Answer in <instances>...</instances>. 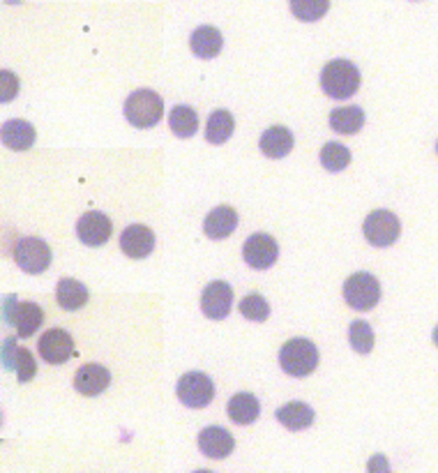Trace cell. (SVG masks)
Returning <instances> with one entry per match:
<instances>
[{"instance_id":"obj_1","label":"cell","mask_w":438,"mask_h":473,"mask_svg":"<svg viewBox=\"0 0 438 473\" xmlns=\"http://www.w3.org/2000/svg\"><path fill=\"white\" fill-rule=\"evenodd\" d=\"M321 88L332 99L351 98L360 88V69L351 60H330L321 72Z\"/></svg>"},{"instance_id":"obj_2","label":"cell","mask_w":438,"mask_h":473,"mask_svg":"<svg viewBox=\"0 0 438 473\" xmlns=\"http://www.w3.org/2000/svg\"><path fill=\"white\" fill-rule=\"evenodd\" d=\"M279 365L288 376H295V379L309 376L318 365L317 344L305 337L288 340L279 351Z\"/></svg>"},{"instance_id":"obj_3","label":"cell","mask_w":438,"mask_h":473,"mask_svg":"<svg viewBox=\"0 0 438 473\" xmlns=\"http://www.w3.org/2000/svg\"><path fill=\"white\" fill-rule=\"evenodd\" d=\"M164 115V102L160 92L155 91H137L125 99V118L138 130H150L161 121Z\"/></svg>"},{"instance_id":"obj_4","label":"cell","mask_w":438,"mask_h":473,"mask_svg":"<svg viewBox=\"0 0 438 473\" xmlns=\"http://www.w3.org/2000/svg\"><path fill=\"white\" fill-rule=\"evenodd\" d=\"M344 300L357 311L372 310L380 300L379 280L372 272H356L344 282Z\"/></svg>"},{"instance_id":"obj_5","label":"cell","mask_w":438,"mask_h":473,"mask_svg":"<svg viewBox=\"0 0 438 473\" xmlns=\"http://www.w3.org/2000/svg\"><path fill=\"white\" fill-rule=\"evenodd\" d=\"M12 256H14L19 268L28 275H40L51 265V248L42 238L35 236L17 240V245L12 249Z\"/></svg>"},{"instance_id":"obj_6","label":"cell","mask_w":438,"mask_h":473,"mask_svg":"<svg viewBox=\"0 0 438 473\" xmlns=\"http://www.w3.org/2000/svg\"><path fill=\"white\" fill-rule=\"evenodd\" d=\"M364 238H367L374 248H390L392 242L399 240V233H402V225H399V217L390 210H374L369 213L367 219L363 225Z\"/></svg>"},{"instance_id":"obj_7","label":"cell","mask_w":438,"mask_h":473,"mask_svg":"<svg viewBox=\"0 0 438 473\" xmlns=\"http://www.w3.org/2000/svg\"><path fill=\"white\" fill-rule=\"evenodd\" d=\"M176 392H178V399L184 406H190V409H203V406L213 402L215 383L213 379L203 374V372H187V374L178 381Z\"/></svg>"},{"instance_id":"obj_8","label":"cell","mask_w":438,"mask_h":473,"mask_svg":"<svg viewBox=\"0 0 438 473\" xmlns=\"http://www.w3.org/2000/svg\"><path fill=\"white\" fill-rule=\"evenodd\" d=\"M7 323L14 326L19 337H30L40 330L42 321H44V310L37 303H19L14 296L7 298L5 305Z\"/></svg>"},{"instance_id":"obj_9","label":"cell","mask_w":438,"mask_h":473,"mask_svg":"<svg viewBox=\"0 0 438 473\" xmlns=\"http://www.w3.org/2000/svg\"><path fill=\"white\" fill-rule=\"evenodd\" d=\"M242 256L252 265L254 271H268L277 259H279V245L268 233H254L245 240Z\"/></svg>"},{"instance_id":"obj_10","label":"cell","mask_w":438,"mask_h":473,"mask_svg":"<svg viewBox=\"0 0 438 473\" xmlns=\"http://www.w3.org/2000/svg\"><path fill=\"white\" fill-rule=\"evenodd\" d=\"M37 351H40V356L44 358L46 363H51V365L67 363L69 358L76 353L72 335L63 328L46 330V333L40 337Z\"/></svg>"},{"instance_id":"obj_11","label":"cell","mask_w":438,"mask_h":473,"mask_svg":"<svg viewBox=\"0 0 438 473\" xmlns=\"http://www.w3.org/2000/svg\"><path fill=\"white\" fill-rule=\"evenodd\" d=\"M111 231H113V222L99 210H90L83 217L76 222V233H79V240L88 248H99L104 242L111 238Z\"/></svg>"},{"instance_id":"obj_12","label":"cell","mask_w":438,"mask_h":473,"mask_svg":"<svg viewBox=\"0 0 438 473\" xmlns=\"http://www.w3.org/2000/svg\"><path fill=\"white\" fill-rule=\"evenodd\" d=\"M233 305V288L226 282H210L201 294V310L207 319L222 321Z\"/></svg>"},{"instance_id":"obj_13","label":"cell","mask_w":438,"mask_h":473,"mask_svg":"<svg viewBox=\"0 0 438 473\" xmlns=\"http://www.w3.org/2000/svg\"><path fill=\"white\" fill-rule=\"evenodd\" d=\"M236 448V438L226 432L224 427L210 425L199 432V450L210 460H224Z\"/></svg>"},{"instance_id":"obj_14","label":"cell","mask_w":438,"mask_h":473,"mask_svg":"<svg viewBox=\"0 0 438 473\" xmlns=\"http://www.w3.org/2000/svg\"><path fill=\"white\" fill-rule=\"evenodd\" d=\"M121 249L129 259H145L155 249V233L144 225H132L122 231Z\"/></svg>"},{"instance_id":"obj_15","label":"cell","mask_w":438,"mask_h":473,"mask_svg":"<svg viewBox=\"0 0 438 473\" xmlns=\"http://www.w3.org/2000/svg\"><path fill=\"white\" fill-rule=\"evenodd\" d=\"M111 383V374L109 369L102 367L98 363L83 365V367L76 372L74 376V388L76 392L86 395V398H95V395H102Z\"/></svg>"},{"instance_id":"obj_16","label":"cell","mask_w":438,"mask_h":473,"mask_svg":"<svg viewBox=\"0 0 438 473\" xmlns=\"http://www.w3.org/2000/svg\"><path fill=\"white\" fill-rule=\"evenodd\" d=\"M238 226V213L231 206H219L215 210H210L203 222V231L207 238L213 240H224L229 238Z\"/></svg>"},{"instance_id":"obj_17","label":"cell","mask_w":438,"mask_h":473,"mask_svg":"<svg viewBox=\"0 0 438 473\" xmlns=\"http://www.w3.org/2000/svg\"><path fill=\"white\" fill-rule=\"evenodd\" d=\"M261 150L265 157L270 160H282L293 150V134L284 125H275L270 130H265L261 137Z\"/></svg>"},{"instance_id":"obj_18","label":"cell","mask_w":438,"mask_h":473,"mask_svg":"<svg viewBox=\"0 0 438 473\" xmlns=\"http://www.w3.org/2000/svg\"><path fill=\"white\" fill-rule=\"evenodd\" d=\"M226 414L236 425H252L261 414V402L252 392H238L226 404Z\"/></svg>"},{"instance_id":"obj_19","label":"cell","mask_w":438,"mask_h":473,"mask_svg":"<svg viewBox=\"0 0 438 473\" xmlns=\"http://www.w3.org/2000/svg\"><path fill=\"white\" fill-rule=\"evenodd\" d=\"M190 46L194 56L210 60V58H215L222 51L224 37H222V33H219L215 26H201V28H196L194 33H192Z\"/></svg>"},{"instance_id":"obj_20","label":"cell","mask_w":438,"mask_h":473,"mask_svg":"<svg viewBox=\"0 0 438 473\" xmlns=\"http://www.w3.org/2000/svg\"><path fill=\"white\" fill-rule=\"evenodd\" d=\"M5 365L10 369H17V376L21 383H28L37 374V363L28 349L14 344V340L5 342Z\"/></svg>"},{"instance_id":"obj_21","label":"cell","mask_w":438,"mask_h":473,"mask_svg":"<svg viewBox=\"0 0 438 473\" xmlns=\"http://www.w3.org/2000/svg\"><path fill=\"white\" fill-rule=\"evenodd\" d=\"M277 421L291 432H300L314 422V409L307 406L305 402H288L277 409Z\"/></svg>"},{"instance_id":"obj_22","label":"cell","mask_w":438,"mask_h":473,"mask_svg":"<svg viewBox=\"0 0 438 473\" xmlns=\"http://www.w3.org/2000/svg\"><path fill=\"white\" fill-rule=\"evenodd\" d=\"M88 298H90V296H88V288L83 287L79 280L65 277V280L58 282L56 300H58V305L63 307V310H67V311L81 310V307L88 303Z\"/></svg>"},{"instance_id":"obj_23","label":"cell","mask_w":438,"mask_h":473,"mask_svg":"<svg viewBox=\"0 0 438 473\" xmlns=\"http://www.w3.org/2000/svg\"><path fill=\"white\" fill-rule=\"evenodd\" d=\"M168 127L180 138L194 137L196 130H199V114L187 104H176L168 114Z\"/></svg>"},{"instance_id":"obj_24","label":"cell","mask_w":438,"mask_h":473,"mask_svg":"<svg viewBox=\"0 0 438 473\" xmlns=\"http://www.w3.org/2000/svg\"><path fill=\"white\" fill-rule=\"evenodd\" d=\"M3 144L12 150H28L35 144V127L28 121H7L3 125Z\"/></svg>"},{"instance_id":"obj_25","label":"cell","mask_w":438,"mask_h":473,"mask_svg":"<svg viewBox=\"0 0 438 473\" xmlns=\"http://www.w3.org/2000/svg\"><path fill=\"white\" fill-rule=\"evenodd\" d=\"M233 130H236V121H233L231 111L217 109L210 114V118H207L206 138L210 144H224V141H229L231 138Z\"/></svg>"},{"instance_id":"obj_26","label":"cell","mask_w":438,"mask_h":473,"mask_svg":"<svg viewBox=\"0 0 438 473\" xmlns=\"http://www.w3.org/2000/svg\"><path fill=\"white\" fill-rule=\"evenodd\" d=\"M364 125V111L360 106H344L330 114V127L337 134H356Z\"/></svg>"},{"instance_id":"obj_27","label":"cell","mask_w":438,"mask_h":473,"mask_svg":"<svg viewBox=\"0 0 438 473\" xmlns=\"http://www.w3.org/2000/svg\"><path fill=\"white\" fill-rule=\"evenodd\" d=\"M321 164L332 173L344 171V169L351 164V150L346 148L344 144L328 141V144L321 148Z\"/></svg>"},{"instance_id":"obj_28","label":"cell","mask_w":438,"mask_h":473,"mask_svg":"<svg viewBox=\"0 0 438 473\" xmlns=\"http://www.w3.org/2000/svg\"><path fill=\"white\" fill-rule=\"evenodd\" d=\"M330 0H291V12L300 21H318L325 17Z\"/></svg>"},{"instance_id":"obj_29","label":"cell","mask_w":438,"mask_h":473,"mask_svg":"<svg viewBox=\"0 0 438 473\" xmlns=\"http://www.w3.org/2000/svg\"><path fill=\"white\" fill-rule=\"evenodd\" d=\"M348 342L357 353H369L374 349V330L367 321H353L348 328Z\"/></svg>"},{"instance_id":"obj_30","label":"cell","mask_w":438,"mask_h":473,"mask_svg":"<svg viewBox=\"0 0 438 473\" xmlns=\"http://www.w3.org/2000/svg\"><path fill=\"white\" fill-rule=\"evenodd\" d=\"M240 314L249 321H265L270 317V305L261 294H249L247 298H242Z\"/></svg>"},{"instance_id":"obj_31","label":"cell","mask_w":438,"mask_h":473,"mask_svg":"<svg viewBox=\"0 0 438 473\" xmlns=\"http://www.w3.org/2000/svg\"><path fill=\"white\" fill-rule=\"evenodd\" d=\"M19 92V81L12 72H3V102H10V99L17 98Z\"/></svg>"},{"instance_id":"obj_32","label":"cell","mask_w":438,"mask_h":473,"mask_svg":"<svg viewBox=\"0 0 438 473\" xmlns=\"http://www.w3.org/2000/svg\"><path fill=\"white\" fill-rule=\"evenodd\" d=\"M432 337H434V344L438 346V326H436V328H434V335H432Z\"/></svg>"},{"instance_id":"obj_33","label":"cell","mask_w":438,"mask_h":473,"mask_svg":"<svg viewBox=\"0 0 438 473\" xmlns=\"http://www.w3.org/2000/svg\"><path fill=\"white\" fill-rule=\"evenodd\" d=\"M7 3H21V0H7Z\"/></svg>"},{"instance_id":"obj_34","label":"cell","mask_w":438,"mask_h":473,"mask_svg":"<svg viewBox=\"0 0 438 473\" xmlns=\"http://www.w3.org/2000/svg\"><path fill=\"white\" fill-rule=\"evenodd\" d=\"M436 153H438V144H436Z\"/></svg>"}]
</instances>
